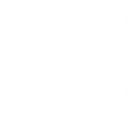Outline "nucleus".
Segmentation results:
<instances>
[]
</instances>
